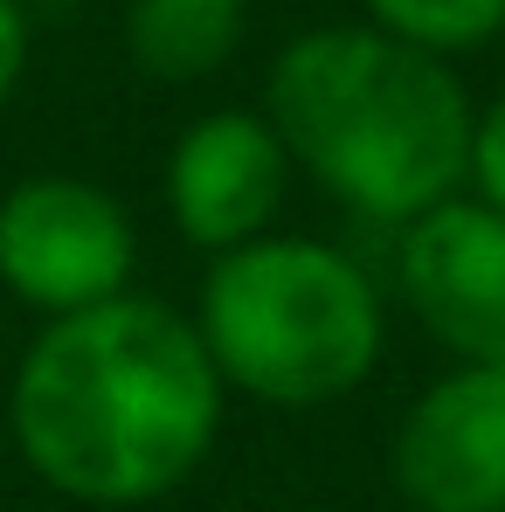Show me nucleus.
Segmentation results:
<instances>
[{
  "label": "nucleus",
  "mask_w": 505,
  "mask_h": 512,
  "mask_svg": "<svg viewBox=\"0 0 505 512\" xmlns=\"http://www.w3.org/2000/svg\"><path fill=\"white\" fill-rule=\"evenodd\" d=\"M388 478L416 512H505V367H450L395 423Z\"/></svg>",
  "instance_id": "nucleus-7"
},
{
  "label": "nucleus",
  "mask_w": 505,
  "mask_h": 512,
  "mask_svg": "<svg viewBox=\"0 0 505 512\" xmlns=\"http://www.w3.org/2000/svg\"><path fill=\"white\" fill-rule=\"evenodd\" d=\"M194 333L229 395L263 409H333L388 353L381 284L319 236H256L215 256Z\"/></svg>",
  "instance_id": "nucleus-3"
},
{
  "label": "nucleus",
  "mask_w": 505,
  "mask_h": 512,
  "mask_svg": "<svg viewBox=\"0 0 505 512\" xmlns=\"http://www.w3.org/2000/svg\"><path fill=\"white\" fill-rule=\"evenodd\" d=\"M395 284L416 326L457 367H505V215L457 194L416 215L395 250Z\"/></svg>",
  "instance_id": "nucleus-5"
},
{
  "label": "nucleus",
  "mask_w": 505,
  "mask_h": 512,
  "mask_svg": "<svg viewBox=\"0 0 505 512\" xmlns=\"http://www.w3.org/2000/svg\"><path fill=\"white\" fill-rule=\"evenodd\" d=\"M291 153L270 132L263 111H208L194 118L167 153V215L180 229V243L208 256H229L270 236L291 194Z\"/></svg>",
  "instance_id": "nucleus-6"
},
{
  "label": "nucleus",
  "mask_w": 505,
  "mask_h": 512,
  "mask_svg": "<svg viewBox=\"0 0 505 512\" xmlns=\"http://www.w3.org/2000/svg\"><path fill=\"white\" fill-rule=\"evenodd\" d=\"M222 409L229 388L194 319L139 291L49 319L7 381L21 464L49 492L104 512L180 492L208 464Z\"/></svg>",
  "instance_id": "nucleus-1"
},
{
  "label": "nucleus",
  "mask_w": 505,
  "mask_h": 512,
  "mask_svg": "<svg viewBox=\"0 0 505 512\" xmlns=\"http://www.w3.org/2000/svg\"><path fill=\"white\" fill-rule=\"evenodd\" d=\"M360 7H367V28L409 42L422 56H443V63L505 35V0H360Z\"/></svg>",
  "instance_id": "nucleus-9"
},
{
  "label": "nucleus",
  "mask_w": 505,
  "mask_h": 512,
  "mask_svg": "<svg viewBox=\"0 0 505 512\" xmlns=\"http://www.w3.org/2000/svg\"><path fill=\"white\" fill-rule=\"evenodd\" d=\"M28 7L21 0H0V104L21 90V77H28Z\"/></svg>",
  "instance_id": "nucleus-11"
},
{
  "label": "nucleus",
  "mask_w": 505,
  "mask_h": 512,
  "mask_svg": "<svg viewBox=\"0 0 505 512\" xmlns=\"http://www.w3.org/2000/svg\"><path fill=\"white\" fill-rule=\"evenodd\" d=\"M471 194L505 215V90L478 104V125H471Z\"/></svg>",
  "instance_id": "nucleus-10"
},
{
  "label": "nucleus",
  "mask_w": 505,
  "mask_h": 512,
  "mask_svg": "<svg viewBox=\"0 0 505 512\" xmlns=\"http://www.w3.org/2000/svg\"><path fill=\"white\" fill-rule=\"evenodd\" d=\"M263 118L291 167L360 222L409 229L471 187L478 104L443 56L381 28H305L263 77Z\"/></svg>",
  "instance_id": "nucleus-2"
},
{
  "label": "nucleus",
  "mask_w": 505,
  "mask_h": 512,
  "mask_svg": "<svg viewBox=\"0 0 505 512\" xmlns=\"http://www.w3.org/2000/svg\"><path fill=\"white\" fill-rule=\"evenodd\" d=\"M250 28V0H125V56L153 84L215 77Z\"/></svg>",
  "instance_id": "nucleus-8"
},
{
  "label": "nucleus",
  "mask_w": 505,
  "mask_h": 512,
  "mask_svg": "<svg viewBox=\"0 0 505 512\" xmlns=\"http://www.w3.org/2000/svg\"><path fill=\"white\" fill-rule=\"evenodd\" d=\"M139 229L118 194L84 173H28L0 194V284L14 305L77 319L132 291Z\"/></svg>",
  "instance_id": "nucleus-4"
}]
</instances>
